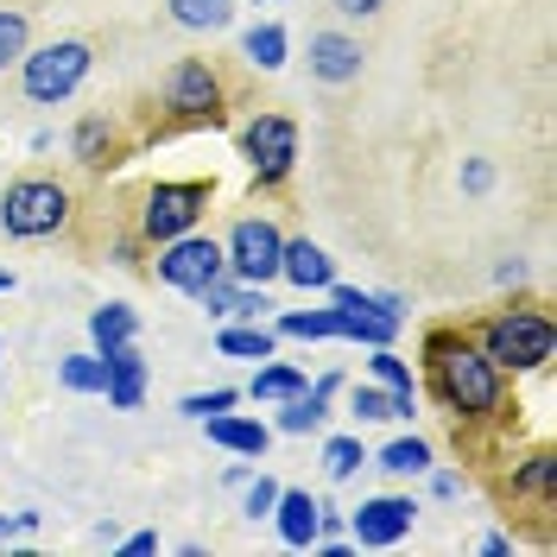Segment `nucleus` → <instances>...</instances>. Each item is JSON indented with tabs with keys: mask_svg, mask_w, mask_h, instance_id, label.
Segmentation results:
<instances>
[{
	"mask_svg": "<svg viewBox=\"0 0 557 557\" xmlns=\"http://www.w3.org/2000/svg\"><path fill=\"white\" fill-rule=\"evenodd\" d=\"M424 361H431V386H437V399H444L456 418H494L500 412V399H507L500 368H494L469 336H456V330H431V336H424Z\"/></svg>",
	"mask_w": 557,
	"mask_h": 557,
	"instance_id": "1",
	"label": "nucleus"
},
{
	"mask_svg": "<svg viewBox=\"0 0 557 557\" xmlns=\"http://www.w3.org/2000/svg\"><path fill=\"white\" fill-rule=\"evenodd\" d=\"M475 348L500 374H539V368H552V355H557V330H552V317H539V311H500L482 323V343Z\"/></svg>",
	"mask_w": 557,
	"mask_h": 557,
	"instance_id": "2",
	"label": "nucleus"
},
{
	"mask_svg": "<svg viewBox=\"0 0 557 557\" xmlns=\"http://www.w3.org/2000/svg\"><path fill=\"white\" fill-rule=\"evenodd\" d=\"M89 64H96V51H89L83 38H51V45H38V51L20 58V89H26V102L58 108L83 89Z\"/></svg>",
	"mask_w": 557,
	"mask_h": 557,
	"instance_id": "3",
	"label": "nucleus"
},
{
	"mask_svg": "<svg viewBox=\"0 0 557 557\" xmlns=\"http://www.w3.org/2000/svg\"><path fill=\"white\" fill-rule=\"evenodd\" d=\"M70 222V190L58 177H20V184H7V197H0V228L13 235V242H45V235H58Z\"/></svg>",
	"mask_w": 557,
	"mask_h": 557,
	"instance_id": "4",
	"label": "nucleus"
},
{
	"mask_svg": "<svg viewBox=\"0 0 557 557\" xmlns=\"http://www.w3.org/2000/svg\"><path fill=\"white\" fill-rule=\"evenodd\" d=\"M209 209V184L203 177H184V184H152L146 190V209H139V235L146 242H177V235H190L197 222H203Z\"/></svg>",
	"mask_w": 557,
	"mask_h": 557,
	"instance_id": "5",
	"label": "nucleus"
},
{
	"mask_svg": "<svg viewBox=\"0 0 557 557\" xmlns=\"http://www.w3.org/2000/svg\"><path fill=\"white\" fill-rule=\"evenodd\" d=\"M278 247H285L278 222H267V215H242V222L228 228V242H222L228 278H242V285H267V278H278Z\"/></svg>",
	"mask_w": 557,
	"mask_h": 557,
	"instance_id": "6",
	"label": "nucleus"
},
{
	"mask_svg": "<svg viewBox=\"0 0 557 557\" xmlns=\"http://www.w3.org/2000/svg\"><path fill=\"white\" fill-rule=\"evenodd\" d=\"M228 273V260H222V242H209V235H177V242H165L159 247V278L172 285V292H203L209 278H222Z\"/></svg>",
	"mask_w": 557,
	"mask_h": 557,
	"instance_id": "7",
	"label": "nucleus"
},
{
	"mask_svg": "<svg viewBox=\"0 0 557 557\" xmlns=\"http://www.w3.org/2000/svg\"><path fill=\"white\" fill-rule=\"evenodd\" d=\"M418 520V500L412 494H374V500H361L355 513H348V545H361V552H386V545H399Z\"/></svg>",
	"mask_w": 557,
	"mask_h": 557,
	"instance_id": "8",
	"label": "nucleus"
},
{
	"mask_svg": "<svg viewBox=\"0 0 557 557\" xmlns=\"http://www.w3.org/2000/svg\"><path fill=\"white\" fill-rule=\"evenodd\" d=\"M242 152H247V165H253L260 184H278V177L298 165V121H285V114H260V121H247Z\"/></svg>",
	"mask_w": 557,
	"mask_h": 557,
	"instance_id": "9",
	"label": "nucleus"
},
{
	"mask_svg": "<svg viewBox=\"0 0 557 557\" xmlns=\"http://www.w3.org/2000/svg\"><path fill=\"white\" fill-rule=\"evenodd\" d=\"M165 108L184 114V121H215L222 114V83H215V70L203 58H177L172 76H165Z\"/></svg>",
	"mask_w": 557,
	"mask_h": 557,
	"instance_id": "10",
	"label": "nucleus"
},
{
	"mask_svg": "<svg viewBox=\"0 0 557 557\" xmlns=\"http://www.w3.org/2000/svg\"><path fill=\"white\" fill-rule=\"evenodd\" d=\"M330 399H336V374L305 381L292 399H278V431H285V437H305V431H317V424L330 418Z\"/></svg>",
	"mask_w": 557,
	"mask_h": 557,
	"instance_id": "11",
	"label": "nucleus"
},
{
	"mask_svg": "<svg viewBox=\"0 0 557 557\" xmlns=\"http://www.w3.org/2000/svg\"><path fill=\"white\" fill-rule=\"evenodd\" d=\"M361 38L348 33H311V76L317 83H355L361 76Z\"/></svg>",
	"mask_w": 557,
	"mask_h": 557,
	"instance_id": "12",
	"label": "nucleus"
},
{
	"mask_svg": "<svg viewBox=\"0 0 557 557\" xmlns=\"http://www.w3.org/2000/svg\"><path fill=\"white\" fill-rule=\"evenodd\" d=\"M278 278H285V285H298V292H330L336 260H330L317 242H285V247H278Z\"/></svg>",
	"mask_w": 557,
	"mask_h": 557,
	"instance_id": "13",
	"label": "nucleus"
},
{
	"mask_svg": "<svg viewBox=\"0 0 557 557\" xmlns=\"http://www.w3.org/2000/svg\"><path fill=\"white\" fill-rule=\"evenodd\" d=\"M108 361V406H114V412H134L139 399H146V361H139V348L134 343H121V348H108L102 355Z\"/></svg>",
	"mask_w": 557,
	"mask_h": 557,
	"instance_id": "14",
	"label": "nucleus"
},
{
	"mask_svg": "<svg viewBox=\"0 0 557 557\" xmlns=\"http://www.w3.org/2000/svg\"><path fill=\"white\" fill-rule=\"evenodd\" d=\"M267 520L278 525V539L292 545V552H311V539H317V500L305 494V487H278V500H273V513Z\"/></svg>",
	"mask_w": 557,
	"mask_h": 557,
	"instance_id": "15",
	"label": "nucleus"
},
{
	"mask_svg": "<svg viewBox=\"0 0 557 557\" xmlns=\"http://www.w3.org/2000/svg\"><path fill=\"white\" fill-rule=\"evenodd\" d=\"M209 431V444L228 456H267V444H273V431L260 424V418H235V412H215V418H197Z\"/></svg>",
	"mask_w": 557,
	"mask_h": 557,
	"instance_id": "16",
	"label": "nucleus"
},
{
	"mask_svg": "<svg viewBox=\"0 0 557 557\" xmlns=\"http://www.w3.org/2000/svg\"><path fill=\"white\" fill-rule=\"evenodd\" d=\"M197 298H203V311H209V317H260V311H273L260 285H242V278H228V273L209 278Z\"/></svg>",
	"mask_w": 557,
	"mask_h": 557,
	"instance_id": "17",
	"label": "nucleus"
},
{
	"mask_svg": "<svg viewBox=\"0 0 557 557\" xmlns=\"http://www.w3.org/2000/svg\"><path fill=\"white\" fill-rule=\"evenodd\" d=\"M134 336H139V311H134V305L108 298V305H96V311H89V343H96V355L134 343Z\"/></svg>",
	"mask_w": 557,
	"mask_h": 557,
	"instance_id": "18",
	"label": "nucleus"
},
{
	"mask_svg": "<svg viewBox=\"0 0 557 557\" xmlns=\"http://www.w3.org/2000/svg\"><path fill=\"white\" fill-rule=\"evenodd\" d=\"M184 33H222L235 20V0H165Z\"/></svg>",
	"mask_w": 557,
	"mask_h": 557,
	"instance_id": "19",
	"label": "nucleus"
},
{
	"mask_svg": "<svg viewBox=\"0 0 557 557\" xmlns=\"http://www.w3.org/2000/svg\"><path fill=\"white\" fill-rule=\"evenodd\" d=\"M242 51H247V64H253V70H278V64H285V51H292V38H285V26L260 20V26H247Z\"/></svg>",
	"mask_w": 557,
	"mask_h": 557,
	"instance_id": "20",
	"label": "nucleus"
},
{
	"mask_svg": "<svg viewBox=\"0 0 557 557\" xmlns=\"http://www.w3.org/2000/svg\"><path fill=\"white\" fill-rule=\"evenodd\" d=\"M222 355H242V361H267L273 355V330L267 323H228L222 336H215Z\"/></svg>",
	"mask_w": 557,
	"mask_h": 557,
	"instance_id": "21",
	"label": "nucleus"
},
{
	"mask_svg": "<svg viewBox=\"0 0 557 557\" xmlns=\"http://www.w3.org/2000/svg\"><path fill=\"white\" fill-rule=\"evenodd\" d=\"M298 386H305V368H292V361H273V355H267V368L253 374L247 393H253V399H267V406H278V399H292Z\"/></svg>",
	"mask_w": 557,
	"mask_h": 557,
	"instance_id": "22",
	"label": "nucleus"
},
{
	"mask_svg": "<svg viewBox=\"0 0 557 557\" xmlns=\"http://www.w3.org/2000/svg\"><path fill=\"white\" fill-rule=\"evenodd\" d=\"M513 494H532V500H552V494H557V450L525 456L520 469H513Z\"/></svg>",
	"mask_w": 557,
	"mask_h": 557,
	"instance_id": "23",
	"label": "nucleus"
},
{
	"mask_svg": "<svg viewBox=\"0 0 557 557\" xmlns=\"http://www.w3.org/2000/svg\"><path fill=\"white\" fill-rule=\"evenodd\" d=\"M278 336H298V343H323V336H343V317L330 311H285L278 317Z\"/></svg>",
	"mask_w": 557,
	"mask_h": 557,
	"instance_id": "24",
	"label": "nucleus"
},
{
	"mask_svg": "<svg viewBox=\"0 0 557 557\" xmlns=\"http://www.w3.org/2000/svg\"><path fill=\"white\" fill-rule=\"evenodd\" d=\"M58 381H64L70 393H102L108 386V361L96 355V348H89V355H64V361H58Z\"/></svg>",
	"mask_w": 557,
	"mask_h": 557,
	"instance_id": "25",
	"label": "nucleus"
},
{
	"mask_svg": "<svg viewBox=\"0 0 557 557\" xmlns=\"http://www.w3.org/2000/svg\"><path fill=\"white\" fill-rule=\"evenodd\" d=\"M26 45H33V20H26V7H0V70L20 64Z\"/></svg>",
	"mask_w": 557,
	"mask_h": 557,
	"instance_id": "26",
	"label": "nucleus"
},
{
	"mask_svg": "<svg viewBox=\"0 0 557 557\" xmlns=\"http://www.w3.org/2000/svg\"><path fill=\"white\" fill-rule=\"evenodd\" d=\"M381 469L386 475H424V469H431V444H424V437H393L381 450Z\"/></svg>",
	"mask_w": 557,
	"mask_h": 557,
	"instance_id": "27",
	"label": "nucleus"
},
{
	"mask_svg": "<svg viewBox=\"0 0 557 557\" xmlns=\"http://www.w3.org/2000/svg\"><path fill=\"white\" fill-rule=\"evenodd\" d=\"M361 462H368L361 437H330V444H323V469H330V482H348Z\"/></svg>",
	"mask_w": 557,
	"mask_h": 557,
	"instance_id": "28",
	"label": "nucleus"
},
{
	"mask_svg": "<svg viewBox=\"0 0 557 557\" xmlns=\"http://www.w3.org/2000/svg\"><path fill=\"white\" fill-rule=\"evenodd\" d=\"M368 368H374V381H381L386 393H418V386H412V368H406V361L393 355V343L374 348V355H368Z\"/></svg>",
	"mask_w": 557,
	"mask_h": 557,
	"instance_id": "29",
	"label": "nucleus"
},
{
	"mask_svg": "<svg viewBox=\"0 0 557 557\" xmlns=\"http://www.w3.org/2000/svg\"><path fill=\"white\" fill-rule=\"evenodd\" d=\"M235 399H242L235 386H209V393H184V399H177V412H184V418H215V412H228Z\"/></svg>",
	"mask_w": 557,
	"mask_h": 557,
	"instance_id": "30",
	"label": "nucleus"
},
{
	"mask_svg": "<svg viewBox=\"0 0 557 557\" xmlns=\"http://www.w3.org/2000/svg\"><path fill=\"white\" fill-rule=\"evenodd\" d=\"M102 152H108V121L102 114H89V121L76 127V159H83V165H108Z\"/></svg>",
	"mask_w": 557,
	"mask_h": 557,
	"instance_id": "31",
	"label": "nucleus"
},
{
	"mask_svg": "<svg viewBox=\"0 0 557 557\" xmlns=\"http://www.w3.org/2000/svg\"><path fill=\"white\" fill-rule=\"evenodd\" d=\"M247 494H242V513L247 520H267V513H273V500H278V482L273 475H260V482H242Z\"/></svg>",
	"mask_w": 557,
	"mask_h": 557,
	"instance_id": "32",
	"label": "nucleus"
},
{
	"mask_svg": "<svg viewBox=\"0 0 557 557\" xmlns=\"http://www.w3.org/2000/svg\"><path fill=\"white\" fill-rule=\"evenodd\" d=\"M462 190H469V197L494 190V165H487V159H469V165H462Z\"/></svg>",
	"mask_w": 557,
	"mask_h": 557,
	"instance_id": "33",
	"label": "nucleus"
},
{
	"mask_svg": "<svg viewBox=\"0 0 557 557\" xmlns=\"http://www.w3.org/2000/svg\"><path fill=\"white\" fill-rule=\"evenodd\" d=\"M330 7H336L343 20H374V13H381L386 0H330Z\"/></svg>",
	"mask_w": 557,
	"mask_h": 557,
	"instance_id": "34",
	"label": "nucleus"
},
{
	"mask_svg": "<svg viewBox=\"0 0 557 557\" xmlns=\"http://www.w3.org/2000/svg\"><path fill=\"white\" fill-rule=\"evenodd\" d=\"M121 552L127 557H152L159 552V532H134V539H121Z\"/></svg>",
	"mask_w": 557,
	"mask_h": 557,
	"instance_id": "35",
	"label": "nucleus"
},
{
	"mask_svg": "<svg viewBox=\"0 0 557 557\" xmlns=\"http://www.w3.org/2000/svg\"><path fill=\"white\" fill-rule=\"evenodd\" d=\"M431 494H437V500H456V494H462V475L437 469V475H431Z\"/></svg>",
	"mask_w": 557,
	"mask_h": 557,
	"instance_id": "36",
	"label": "nucleus"
},
{
	"mask_svg": "<svg viewBox=\"0 0 557 557\" xmlns=\"http://www.w3.org/2000/svg\"><path fill=\"white\" fill-rule=\"evenodd\" d=\"M494 278H500V285H525V260H500Z\"/></svg>",
	"mask_w": 557,
	"mask_h": 557,
	"instance_id": "37",
	"label": "nucleus"
},
{
	"mask_svg": "<svg viewBox=\"0 0 557 557\" xmlns=\"http://www.w3.org/2000/svg\"><path fill=\"white\" fill-rule=\"evenodd\" d=\"M482 552H487V557H507V552H513V539H507V532H487Z\"/></svg>",
	"mask_w": 557,
	"mask_h": 557,
	"instance_id": "38",
	"label": "nucleus"
},
{
	"mask_svg": "<svg viewBox=\"0 0 557 557\" xmlns=\"http://www.w3.org/2000/svg\"><path fill=\"white\" fill-rule=\"evenodd\" d=\"M13 532H20V520H7V513H0V545H7V539H13Z\"/></svg>",
	"mask_w": 557,
	"mask_h": 557,
	"instance_id": "39",
	"label": "nucleus"
},
{
	"mask_svg": "<svg viewBox=\"0 0 557 557\" xmlns=\"http://www.w3.org/2000/svg\"><path fill=\"white\" fill-rule=\"evenodd\" d=\"M0 292H13V273H7V267H0Z\"/></svg>",
	"mask_w": 557,
	"mask_h": 557,
	"instance_id": "40",
	"label": "nucleus"
},
{
	"mask_svg": "<svg viewBox=\"0 0 557 557\" xmlns=\"http://www.w3.org/2000/svg\"><path fill=\"white\" fill-rule=\"evenodd\" d=\"M0 361H7V343H0Z\"/></svg>",
	"mask_w": 557,
	"mask_h": 557,
	"instance_id": "41",
	"label": "nucleus"
}]
</instances>
